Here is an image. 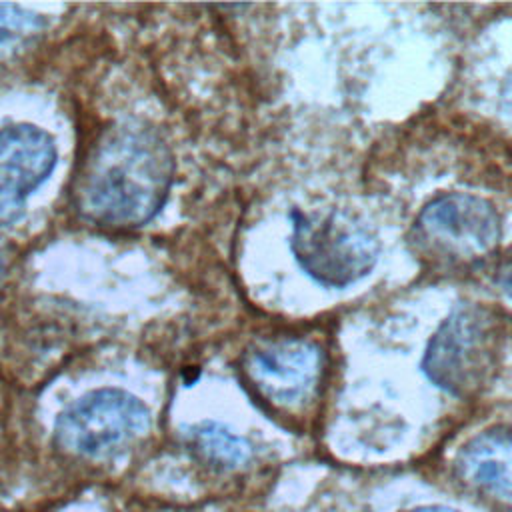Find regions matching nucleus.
<instances>
[{
  "instance_id": "f257e3e1",
  "label": "nucleus",
  "mask_w": 512,
  "mask_h": 512,
  "mask_svg": "<svg viewBox=\"0 0 512 512\" xmlns=\"http://www.w3.org/2000/svg\"><path fill=\"white\" fill-rule=\"evenodd\" d=\"M172 178V152L154 130L114 126L84 156L72 184V204L92 224L136 228L160 212Z\"/></svg>"
},
{
  "instance_id": "f03ea898",
  "label": "nucleus",
  "mask_w": 512,
  "mask_h": 512,
  "mask_svg": "<svg viewBox=\"0 0 512 512\" xmlns=\"http://www.w3.org/2000/svg\"><path fill=\"white\" fill-rule=\"evenodd\" d=\"M502 238L494 204L464 192L430 200L408 232L412 252L436 268H466L490 258Z\"/></svg>"
},
{
  "instance_id": "7ed1b4c3",
  "label": "nucleus",
  "mask_w": 512,
  "mask_h": 512,
  "mask_svg": "<svg viewBox=\"0 0 512 512\" xmlns=\"http://www.w3.org/2000/svg\"><path fill=\"white\" fill-rule=\"evenodd\" d=\"M290 244L300 268L330 288H344L366 276L380 252L372 230L336 208L292 212Z\"/></svg>"
},
{
  "instance_id": "20e7f679",
  "label": "nucleus",
  "mask_w": 512,
  "mask_h": 512,
  "mask_svg": "<svg viewBox=\"0 0 512 512\" xmlns=\"http://www.w3.org/2000/svg\"><path fill=\"white\" fill-rule=\"evenodd\" d=\"M500 322L482 306L452 312L430 338L422 370L452 396L468 398L486 386L500 352Z\"/></svg>"
},
{
  "instance_id": "39448f33",
  "label": "nucleus",
  "mask_w": 512,
  "mask_h": 512,
  "mask_svg": "<svg viewBox=\"0 0 512 512\" xmlns=\"http://www.w3.org/2000/svg\"><path fill=\"white\" fill-rule=\"evenodd\" d=\"M150 426L148 408L120 388H100L78 398L56 420V442L76 456L104 458Z\"/></svg>"
},
{
  "instance_id": "423d86ee",
  "label": "nucleus",
  "mask_w": 512,
  "mask_h": 512,
  "mask_svg": "<svg viewBox=\"0 0 512 512\" xmlns=\"http://www.w3.org/2000/svg\"><path fill=\"white\" fill-rule=\"evenodd\" d=\"M242 374L258 400L276 410H300L316 394L324 354L304 338L262 340L246 350Z\"/></svg>"
},
{
  "instance_id": "0eeeda50",
  "label": "nucleus",
  "mask_w": 512,
  "mask_h": 512,
  "mask_svg": "<svg viewBox=\"0 0 512 512\" xmlns=\"http://www.w3.org/2000/svg\"><path fill=\"white\" fill-rule=\"evenodd\" d=\"M56 144L48 132L32 124L0 130V224L24 216L28 196L52 174Z\"/></svg>"
},
{
  "instance_id": "6e6552de",
  "label": "nucleus",
  "mask_w": 512,
  "mask_h": 512,
  "mask_svg": "<svg viewBox=\"0 0 512 512\" xmlns=\"http://www.w3.org/2000/svg\"><path fill=\"white\" fill-rule=\"evenodd\" d=\"M454 468L474 490L512 506V424L486 428L464 442Z\"/></svg>"
},
{
  "instance_id": "1a4fd4ad",
  "label": "nucleus",
  "mask_w": 512,
  "mask_h": 512,
  "mask_svg": "<svg viewBox=\"0 0 512 512\" xmlns=\"http://www.w3.org/2000/svg\"><path fill=\"white\" fill-rule=\"evenodd\" d=\"M186 440L192 452L216 470H236L250 458L248 442L218 422L192 426Z\"/></svg>"
},
{
  "instance_id": "9d476101",
  "label": "nucleus",
  "mask_w": 512,
  "mask_h": 512,
  "mask_svg": "<svg viewBox=\"0 0 512 512\" xmlns=\"http://www.w3.org/2000/svg\"><path fill=\"white\" fill-rule=\"evenodd\" d=\"M44 20L40 14L16 4H0V48L36 32Z\"/></svg>"
},
{
  "instance_id": "9b49d317",
  "label": "nucleus",
  "mask_w": 512,
  "mask_h": 512,
  "mask_svg": "<svg viewBox=\"0 0 512 512\" xmlns=\"http://www.w3.org/2000/svg\"><path fill=\"white\" fill-rule=\"evenodd\" d=\"M498 282L502 286V290L512 298V260L508 264H504V268L500 270V276H498Z\"/></svg>"
},
{
  "instance_id": "f8f14e48",
  "label": "nucleus",
  "mask_w": 512,
  "mask_h": 512,
  "mask_svg": "<svg viewBox=\"0 0 512 512\" xmlns=\"http://www.w3.org/2000/svg\"><path fill=\"white\" fill-rule=\"evenodd\" d=\"M502 106L506 108V114L512 116V76L506 80L502 88Z\"/></svg>"
},
{
  "instance_id": "ddd939ff",
  "label": "nucleus",
  "mask_w": 512,
  "mask_h": 512,
  "mask_svg": "<svg viewBox=\"0 0 512 512\" xmlns=\"http://www.w3.org/2000/svg\"><path fill=\"white\" fill-rule=\"evenodd\" d=\"M408 512H460V510H454L448 506H420V508H412Z\"/></svg>"
},
{
  "instance_id": "4468645a",
  "label": "nucleus",
  "mask_w": 512,
  "mask_h": 512,
  "mask_svg": "<svg viewBox=\"0 0 512 512\" xmlns=\"http://www.w3.org/2000/svg\"><path fill=\"white\" fill-rule=\"evenodd\" d=\"M4 266H6V260H4V252H2V248H0V280H2V276H4Z\"/></svg>"
}]
</instances>
